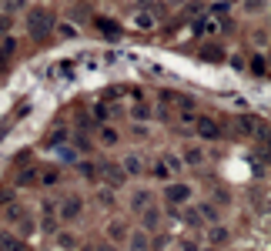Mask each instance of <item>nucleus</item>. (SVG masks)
<instances>
[{"label": "nucleus", "mask_w": 271, "mask_h": 251, "mask_svg": "<svg viewBox=\"0 0 271 251\" xmlns=\"http://www.w3.org/2000/svg\"><path fill=\"white\" fill-rule=\"evenodd\" d=\"M54 14H50L47 7H34L27 10V34H31L34 41H44V37H50L54 34Z\"/></svg>", "instance_id": "nucleus-1"}, {"label": "nucleus", "mask_w": 271, "mask_h": 251, "mask_svg": "<svg viewBox=\"0 0 271 251\" xmlns=\"http://www.w3.org/2000/svg\"><path fill=\"white\" fill-rule=\"evenodd\" d=\"M80 211H84V198H80V195H64V198H61L57 218H61V221H74V218H80Z\"/></svg>", "instance_id": "nucleus-2"}, {"label": "nucleus", "mask_w": 271, "mask_h": 251, "mask_svg": "<svg viewBox=\"0 0 271 251\" xmlns=\"http://www.w3.org/2000/svg\"><path fill=\"white\" fill-rule=\"evenodd\" d=\"M188 198H191V184H168L164 187V201H168L171 208H181Z\"/></svg>", "instance_id": "nucleus-3"}, {"label": "nucleus", "mask_w": 271, "mask_h": 251, "mask_svg": "<svg viewBox=\"0 0 271 251\" xmlns=\"http://www.w3.org/2000/svg\"><path fill=\"white\" fill-rule=\"evenodd\" d=\"M194 121H198V134H201L204 141H215L218 134H221V128H218L215 117H194Z\"/></svg>", "instance_id": "nucleus-4"}, {"label": "nucleus", "mask_w": 271, "mask_h": 251, "mask_svg": "<svg viewBox=\"0 0 271 251\" xmlns=\"http://www.w3.org/2000/svg\"><path fill=\"white\" fill-rule=\"evenodd\" d=\"M107 241L111 244L128 241V225H124V221H111V225H107Z\"/></svg>", "instance_id": "nucleus-5"}, {"label": "nucleus", "mask_w": 271, "mask_h": 251, "mask_svg": "<svg viewBox=\"0 0 271 251\" xmlns=\"http://www.w3.org/2000/svg\"><path fill=\"white\" fill-rule=\"evenodd\" d=\"M194 211H198V218L211 221V225H218V218H221V211H218V204H211V201H201Z\"/></svg>", "instance_id": "nucleus-6"}, {"label": "nucleus", "mask_w": 271, "mask_h": 251, "mask_svg": "<svg viewBox=\"0 0 271 251\" xmlns=\"http://www.w3.org/2000/svg\"><path fill=\"white\" fill-rule=\"evenodd\" d=\"M141 221H144V231H158V228H161V211L158 208H144Z\"/></svg>", "instance_id": "nucleus-7"}, {"label": "nucleus", "mask_w": 271, "mask_h": 251, "mask_svg": "<svg viewBox=\"0 0 271 251\" xmlns=\"http://www.w3.org/2000/svg\"><path fill=\"white\" fill-rule=\"evenodd\" d=\"M128 248H131V251H151L147 231H134V235H128Z\"/></svg>", "instance_id": "nucleus-8"}, {"label": "nucleus", "mask_w": 271, "mask_h": 251, "mask_svg": "<svg viewBox=\"0 0 271 251\" xmlns=\"http://www.w3.org/2000/svg\"><path fill=\"white\" fill-rule=\"evenodd\" d=\"M228 238H231V231H228L224 225H211V228H207V241H211V244H228Z\"/></svg>", "instance_id": "nucleus-9"}, {"label": "nucleus", "mask_w": 271, "mask_h": 251, "mask_svg": "<svg viewBox=\"0 0 271 251\" xmlns=\"http://www.w3.org/2000/svg\"><path fill=\"white\" fill-rule=\"evenodd\" d=\"M0 251H27V248H24V241H20V238L7 235V231H0Z\"/></svg>", "instance_id": "nucleus-10"}, {"label": "nucleus", "mask_w": 271, "mask_h": 251, "mask_svg": "<svg viewBox=\"0 0 271 251\" xmlns=\"http://www.w3.org/2000/svg\"><path fill=\"white\" fill-rule=\"evenodd\" d=\"M54 241H57L61 251H74V248H77V235H71V231H57Z\"/></svg>", "instance_id": "nucleus-11"}, {"label": "nucleus", "mask_w": 271, "mask_h": 251, "mask_svg": "<svg viewBox=\"0 0 271 251\" xmlns=\"http://www.w3.org/2000/svg\"><path fill=\"white\" fill-rule=\"evenodd\" d=\"M154 20H158L154 10H137V14H134V27H141V30H151Z\"/></svg>", "instance_id": "nucleus-12"}, {"label": "nucleus", "mask_w": 271, "mask_h": 251, "mask_svg": "<svg viewBox=\"0 0 271 251\" xmlns=\"http://www.w3.org/2000/svg\"><path fill=\"white\" fill-rule=\"evenodd\" d=\"M141 158H137V154H128V158H124V161H121V171H124V174H141Z\"/></svg>", "instance_id": "nucleus-13"}, {"label": "nucleus", "mask_w": 271, "mask_h": 251, "mask_svg": "<svg viewBox=\"0 0 271 251\" xmlns=\"http://www.w3.org/2000/svg\"><path fill=\"white\" fill-rule=\"evenodd\" d=\"M117 141H121V134H117V131H114L111 124H101V144H104V147H114Z\"/></svg>", "instance_id": "nucleus-14"}, {"label": "nucleus", "mask_w": 271, "mask_h": 251, "mask_svg": "<svg viewBox=\"0 0 271 251\" xmlns=\"http://www.w3.org/2000/svg\"><path fill=\"white\" fill-rule=\"evenodd\" d=\"M147 204H151V191H144V187H141V191L131 195V208H134V211H144Z\"/></svg>", "instance_id": "nucleus-15"}, {"label": "nucleus", "mask_w": 271, "mask_h": 251, "mask_svg": "<svg viewBox=\"0 0 271 251\" xmlns=\"http://www.w3.org/2000/svg\"><path fill=\"white\" fill-rule=\"evenodd\" d=\"M40 228H44L47 235H57V231H61V218H57L54 211H47V214H44V221H40Z\"/></svg>", "instance_id": "nucleus-16"}, {"label": "nucleus", "mask_w": 271, "mask_h": 251, "mask_svg": "<svg viewBox=\"0 0 271 251\" xmlns=\"http://www.w3.org/2000/svg\"><path fill=\"white\" fill-rule=\"evenodd\" d=\"M251 74H255V77H264V74H268V57L264 54L251 57Z\"/></svg>", "instance_id": "nucleus-17"}, {"label": "nucleus", "mask_w": 271, "mask_h": 251, "mask_svg": "<svg viewBox=\"0 0 271 251\" xmlns=\"http://www.w3.org/2000/svg\"><path fill=\"white\" fill-rule=\"evenodd\" d=\"M57 178H61V168H44V171L37 174L40 184H57Z\"/></svg>", "instance_id": "nucleus-18"}, {"label": "nucleus", "mask_w": 271, "mask_h": 251, "mask_svg": "<svg viewBox=\"0 0 271 251\" xmlns=\"http://www.w3.org/2000/svg\"><path fill=\"white\" fill-rule=\"evenodd\" d=\"M7 218L10 221H20V225L31 221V218H27V208H20V204H7Z\"/></svg>", "instance_id": "nucleus-19"}, {"label": "nucleus", "mask_w": 271, "mask_h": 251, "mask_svg": "<svg viewBox=\"0 0 271 251\" xmlns=\"http://www.w3.org/2000/svg\"><path fill=\"white\" fill-rule=\"evenodd\" d=\"M54 30H57V37H64V41H74V37H77V27L74 24H54Z\"/></svg>", "instance_id": "nucleus-20"}, {"label": "nucleus", "mask_w": 271, "mask_h": 251, "mask_svg": "<svg viewBox=\"0 0 271 251\" xmlns=\"http://www.w3.org/2000/svg\"><path fill=\"white\" fill-rule=\"evenodd\" d=\"M151 174H154L158 181H171V168H168L164 161H158V164H154V168H151Z\"/></svg>", "instance_id": "nucleus-21"}, {"label": "nucleus", "mask_w": 271, "mask_h": 251, "mask_svg": "<svg viewBox=\"0 0 271 251\" xmlns=\"http://www.w3.org/2000/svg\"><path fill=\"white\" fill-rule=\"evenodd\" d=\"M184 161H188V164H201V161H204V151H201V147H188V151H184Z\"/></svg>", "instance_id": "nucleus-22"}, {"label": "nucleus", "mask_w": 271, "mask_h": 251, "mask_svg": "<svg viewBox=\"0 0 271 251\" xmlns=\"http://www.w3.org/2000/svg\"><path fill=\"white\" fill-rule=\"evenodd\" d=\"M201 57H204V60H221V57H224V50L218 47V44H211V47H204V50H201Z\"/></svg>", "instance_id": "nucleus-23"}, {"label": "nucleus", "mask_w": 271, "mask_h": 251, "mask_svg": "<svg viewBox=\"0 0 271 251\" xmlns=\"http://www.w3.org/2000/svg\"><path fill=\"white\" fill-rule=\"evenodd\" d=\"M20 184H24V187H31V184H37V171H34V168H27V171H24V174H20Z\"/></svg>", "instance_id": "nucleus-24"}, {"label": "nucleus", "mask_w": 271, "mask_h": 251, "mask_svg": "<svg viewBox=\"0 0 271 251\" xmlns=\"http://www.w3.org/2000/svg\"><path fill=\"white\" fill-rule=\"evenodd\" d=\"M245 10H248V14H261V10H264V0H245Z\"/></svg>", "instance_id": "nucleus-25"}, {"label": "nucleus", "mask_w": 271, "mask_h": 251, "mask_svg": "<svg viewBox=\"0 0 271 251\" xmlns=\"http://www.w3.org/2000/svg\"><path fill=\"white\" fill-rule=\"evenodd\" d=\"M104 171H107V181H111V184H121V181H124V174H121L114 164H111V168H104Z\"/></svg>", "instance_id": "nucleus-26"}, {"label": "nucleus", "mask_w": 271, "mask_h": 251, "mask_svg": "<svg viewBox=\"0 0 271 251\" xmlns=\"http://www.w3.org/2000/svg\"><path fill=\"white\" fill-rule=\"evenodd\" d=\"M184 221H188V225H191V228H198V225H201V218H198V211H188V214H184Z\"/></svg>", "instance_id": "nucleus-27"}, {"label": "nucleus", "mask_w": 271, "mask_h": 251, "mask_svg": "<svg viewBox=\"0 0 271 251\" xmlns=\"http://www.w3.org/2000/svg\"><path fill=\"white\" fill-rule=\"evenodd\" d=\"M97 201H101V204H111L114 198H111V191H97Z\"/></svg>", "instance_id": "nucleus-28"}, {"label": "nucleus", "mask_w": 271, "mask_h": 251, "mask_svg": "<svg viewBox=\"0 0 271 251\" xmlns=\"http://www.w3.org/2000/svg\"><path fill=\"white\" fill-rule=\"evenodd\" d=\"M181 251H198V244H194L191 238H184V241H181Z\"/></svg>", "instance_id": "nucleus-29"}, {"label": "nucleus", "mask_w": 271, "mask_h": 251, "mask_svg": "<svg viewBox=\"0 0 271 251\" xmlns=\"http://www.w3.org/2000/svg\"><path fill=\"white\" fill-rule=\"evenodd\" d=\"M20 4H24V0H7V4H4V7H7V14H14V10L20 7Z\"/></svg>", "instance_id": "nucleus-30"}, {"label": "nucleus", "mask_w": 271, "mask_h": 251, "mask_svg": "<svg viewBox=\"0 0 271 251\" xmlns=\"http://www.w3.org/2000/svg\"><path fill=\"white\" fill-rule=\"evenodd\" d=\"M94 251H117V248H114V244L111 241H104V244H97V248Z\"/></svg>", "instance_id": "nucleus-31"}, {"label": "nucleus", "mask_w": 271, "mask_h": 251, "mask_svg": "<svg viewBox=\"0 0 271 251\" xmlns=\"http://www.w3.org/2000/svg\"><path fill=\"white\" fill-rule=\"evenodd\" d=\"M7 27H10V17H7V14H4V17H0V34L7 30Z\"/></svg>", "instance_id": "nucleus-32"}, {"label": "nucleus", "mask_w": 271, "mask_h": 251, "mask_svg": "<svg viewBox=\"0 0 271 251\" xmlns=\"http://www.w3.org/2000/svg\"><path fill=\"white\" fill-rule=\"evenodd\" d=\"M204 251H215V248H204Z\"/></svg>", "instance_id": "nucleus-33"}, {"label": "nucleus", "mask_w": 271, "mask_h": 251, "mask_svg": "<svg viewBox=\"0 0 271 251\" xmlns=\"http://www.w3.org/2000/svg\"><path fill=\"white\" fill-rule=\"evenodd\" d=\"M174 4H177V0H174Z\"/></svg>", "instance_id": "nucleus-34"}]
</instances>
